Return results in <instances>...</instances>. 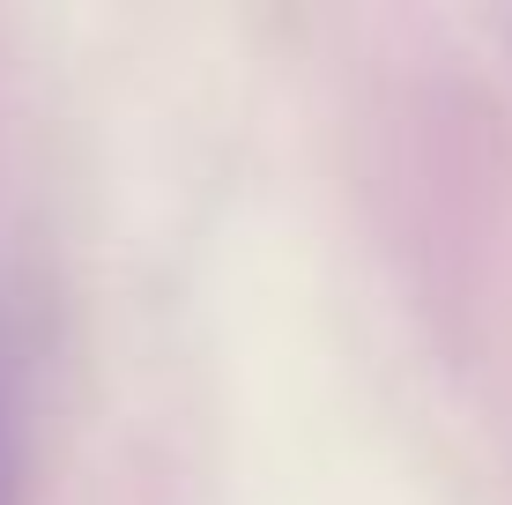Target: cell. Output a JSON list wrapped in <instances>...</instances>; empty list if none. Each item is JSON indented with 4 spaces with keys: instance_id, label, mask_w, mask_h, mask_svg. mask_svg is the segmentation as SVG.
<instances>
[{
    "instance_id": "6da1fadb",
    "label": "cell",
    "mask_w": 512,
    "mask_h": 505,
    "mask_svg": "<svg viewBox=\"0 0 512 505\" xmlns=\"http://www.w3.org/2000/svg\"><path fill=\"white\" fill-rule=\"evenodd\" d=\"M0 505H8V461H0Z\"/></svg>"
}]
</instances>
